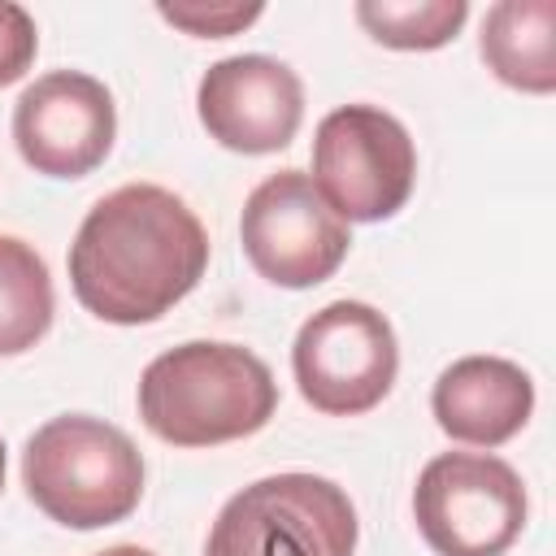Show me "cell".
Masks as SVG:
<instances>
[{"label":"cell","instance_id":"cell-1","mask_svg":"<svg viewBox=\"0 0 556 556\" xmlns=\"http://www.w3.org/2000/svg\"><path fill=\"white\" fill-rule=\"evenodd\" d=\"M208 269V235L195 208L156 182L100 195L70 243L74 300L109 326L165 317Z\"/></svg>","mask_w":556,"mask_h":556},{"label":"cell","instance_id":"cell-9","mask_svg":"<svg viewBox=\"0 0 556 556\" xmlns=\"http://www.w3.org/2000/svg\"><path fill=\"white\" fill-rule=\"evenodd\" d=\"M117 139L109 87L83 70L39 74L13 104V143L43 178H87Z\"/></svg>","mask_w":556,"mask_h":556},{"label":"cell","instance_id":"cell-13","mask_svg":"<svg viewBox=\"0 0 556 556\" xmlns=\"http://www.w3.org/2000/svg\"><path fill=\"white\" fill-rule=\"evenodd\" d=\"M52 313L56 295L43 256L17 235H0V356L30 352L48 334Z\"/></svg>","mask_w":556,"mask_h":556},{"label":"cell","instance_id":"cell-15","mask_svg":"<svg viewBox=\"0 0 556 556\" xmlns=\"http://www.w3.org/2000/svg\"><path fill=\"white\" fill-rule=\"evenodd\" d=\"M156 13L195 39H230L248 30L265 9L261 4H156Z\"/></svg>","mask_w":556,"mask_h":556},{"label":"cell","instance_id":"cell-2","mask_svg":"<svg viewBox=\"0 0 556 556\" xmlns=\"http://www.w3.org/2000/svg\"><path fill=\"white\" fill-rule=\"evenodd\" d=\"M139 421L169 447H217L269 426L278 382L269 365L226 339H191L139 374Z\"/></svg>","mask_w":556,"mask_h":556},{"label":"cell","instance_id":"cell-7","mask_svg":"<svg viewBox=\"0 0 556 556\" xmlns=\"http://www.w3.org/2000/svg\"><path fill=\"white\" fill-rule=\"evenodd\" d=\"M291 374L304 404H313L317 413L361 417L378 408L395 387V330L365 300H330L295 330Z\"/></svg>","mask_w":556,"mask_h":556},{"label":"cell","instance_id":"cell-11","mask_svg":"<svg viewBox=\"0 0 556 556\" xmlns=\"http://www.w3.org/2000/svg\"><path fill=\"white\" fill-rule=\"evenodd\" d=\"M430 413L452 443L500 447L517 439L534 413V378L508 356H460L430 391Z\"/></svg>","mask_w":556,"mask_h":556},{"label":"cell","instance_id":"cell-12","mask_svg":"<svg viewBox=\"0 0 556 556\" xmlns=\"http://www.w3.org/2000/svg\"><path fill=\"white\" fill-rule=\"evenodd\" d=\"M478 52L486 70L526 96L556 91V4L552 0H500L482 17Z\"/></svg>","mask_w":556,"mask_h":556},{"label":"cell","instance_id":"cell-16","mask_svg":"<svg viewBox=\"0 0 556 556\" xmlns=\"http://www.w3.org/2000/svg\"><path fill=\"white\" fill-rule=\"evenodd\" d=\"M35 52H39L35 17L22 4L0 0V87L17 83L35 65Z\"/></svg>","mask_w":556,"mask_h":556},{"label":"cell","instance_id":"cell-8","mask_svg":"<svg viewBox=\"0 0 556 556\" xmlns=\"http://www.w3.org/2000/svg\"><path fill=\"white\" fill-rule=\"evenodd\" d=\"M239 243L248 265L265 282L304 291L326 282L343 265L352 248V230L321 200V191L304 169H278L248 191L239 217Z\"/></svg>","mask_w":556,"mask_h":556},{"label":"cell","instance_id":"cell-10","mask_svg":"<svg viewBox=\"0 0 556 556\" xmlns=\"http://www.w3.org/2000/svg\"><path fill=\"white\" fill-rule=\"evenodd\" d=\"M195 113L208 139L230 152H282L304 122V83L287 61L265 52L222 56L195 87Z\"/></svg>","mask_w":556,"mask_h":556},{"label":"cell","instance_id":"cell-5","mask_svg":"<svg viewBox=\"0 0 556 556\" xmlns=\"http://www.w3.org/2000/svg\"><path fill=\"white\" fill-rule=\"evenodd\" d=\"M526 513V482L495 452H439L413 486V521L434 556H504Z\"/></svg>","mask_w":556,"mask_h":556},{"label":"cell","instance_id":"cell-17","mask_svg":"<svg viewBox=\"0 0 556 556\" xmlns=\"http://www.w3.org/2000/svg\"><path fill=\"white\" fill-rule=\"evenodd\" d=\"M96 556H156V552H148V547H139V543H117V547H104V552H96Z\"/></svg>","mask_w":556,"mask_h":556},{"label":"cell","instance_id":"cell-4","mask_svg":"<svg viewBox=\"0 0 556 556\" xmlns=\"http://www.w3.org/2000/svg\"><path fill=\"white\" fill-rule=\"evenodd\" d=\"M356 504L321 473H269L235 491L208 526L204 556H352Z\"/></svg>","mask_w":556,"mask_h":556},{"label":"cell","instance_id":"cell-6","mask_svg":"<svg viewBox=\"0 0 556 556\" xmlns=\"http://www.w3.org/2000/svg\"><path fill=\"white\" fill-rule=\"evenodd\" d=\"M308 178L343 222H387L417 187L413 135L382 104H339L317 122Z\"/></svg>","mask_w":556,"mask_h":556},{"label":"cell","instance_id":"cell-3","mask_svg":"<svg viewBox=\"0 0 556 556\" xmlns=\"http://www.w3.org/2000/svg\"><path fill=\"white\" fill-rule=\"evenodd\" d=\"M30 504L70 530L126 521L143 500V456L126 430L91 413L43 421L22 452Z\"/></svg>","mask_w":556,"mask_h":556},{"label":"cell","instance_id":"cell-14","mask_svg":"<svg viewBox=\"0 0 556 556\" xmlns=\"http://www.w3.org/2000/svg\"><path fill=\"white\" fill-rule=\"evenodd\" d=\"M469 17L465 0H361L356 22L365 35L395 52H434L460 35Z\"/></svg>","mask_w":556,"mask_h":556},{"label":"cell","instance_id":"cell-18","mask_svg":"<svg viewBox=\"0 0 556 556\" xmlns=\"http://www.w3.org/2000/svg\"><path fill=\"white\" fill-rule=\"evenodd\" d=\"M0 491H4V439H0Z\"/></svg>","mask_w":556,"mask_h":556}]
</instances>
